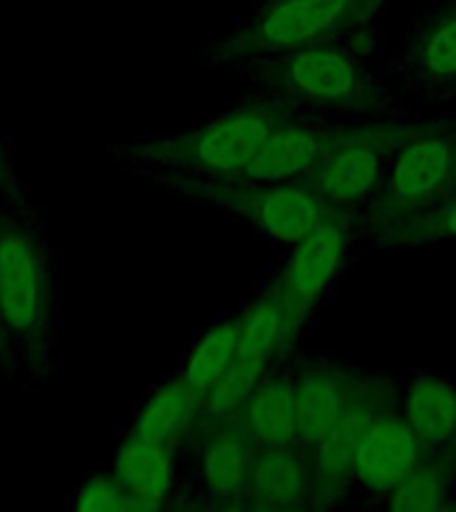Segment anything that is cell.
<instances>
[{
  "mask_svg": "<svg viewBox=\"0 0 456 512\" xmlns=\"http://www.w3.org/2000/svg\"><path fill=\"white\" fill-rule=\"evenodd\" d=\"M291 115L294 110L275 96L256 99L179 134L115 144L110 155L128 171L155 176L160 182H222L235 179L254 158L264 136Z\"/></svg>",
  "mask_w": 456,
  "mask_h": 512,
  "instance_id": "2",
  "label": "cell"
},
{
  "mask_svg": "<svg viewBox=\"0 0 456 512\" xmlns=\"http://www.w3.org/2000/svg\"><path fill=\"white\" fill-rule=\"evenodd\" d=\"M16 195H22V192H19V184H16L14 166H11V158H8L6 144L0 139V200L16 198Z\"/></svg>",
  "mask_w": 456,
  "mask_h": 512,
  "instance_id": "25",
  "label": "cell"
},
{
  "mask_svg": "<svg viewBox=\"0 0 456 512\" xmlns=\"http://www.w3.org/2000/svg\"><path fill=\"white\" fill-rule=\"evenodd\" d=\"M400 390L390 376L360 374L350 406L342 419L326 432V438L310 451L312 499L310 507L326 510L350 499L352 494V459L358 451L363 432L382 416L387 408L398 406Z\"/></svg>",
  "mask_w": 456,
  "mask_h": 512,
  "instance_id": "8",
  "label": "cell"
},
{
  "mask_svg": "<svg viewBox=\"0 0 456 512\" xmlns=\"http://www.w3.org/2000/svg\"><path fill=\"white\" fill-rule=\"evenodd\" d=\"M200 403V395L187 387L182 376H171L144 400L128 435L179 451L198 424Z\"/></svg>",
  "mask_w": 456,
  "mask_h": 512,
  "instance_id": "18",
  "label": "cell"
},
{
  "mask_svg": "<svg viewBox=\"0 0 456 512\" xmlns=\"http://www.w3.org/2000/svg\"><path fill=\"white\" fill-rule=\"evenodd\" d=\"M360 374L339 360L304 358L294 366L296 416H299V446L307 451L326 438L350 406Z\"/></svg>",
  "mask_w": 456,
  "mask_h": 512,
  "instance_id": "13",
  "label": "cell"
},
{
  "mask_svg": "<svg viewBox=\"0 0 456 512\" xmlns=\"http://www.w3.org/2000/svg\"><path fill=\"white\" fill-rule=\"evenodd\" d=\"M456 195V131L435 123L406 126L392 152L382 192L363 211L376 240Z\"/></svg>",
  "mask_w": 456,
  "mask_h": 512,
  "instance_id": "5",
  "label": "cell"
},
{
  "mask_svg": "<svg viewBox=\"0 0 456 512\" xmlns=\"http://www.w3.org/2000/svg\"><path fill=\"white\" fill-rule=\"evenodd\" d=\"M403 131L406 126L400 123H352L304 182L331 211L352 214L371 206L382 192L392 152Z\"/></svg>",
  "mask_w": 456,
  "mask_h": 512,
  "instance_id": "7",
  "label": "cell"
},
{
  "mask_svg": "<svg viewBox=\"0 0 456 512\" xmlns=\"http://www.w3.org/2000/svg\"><path fill=\"white\" fill-rule=\"evenodd\" d=\"M254 451V440L235 416L192 432L179 448V454H190L192 459V504L206 510H243Z\"/></svg>",
  "mask_w": 456,
  "mask_h": 512,
  "instance_id": "9",
  "label": "cell"
},
{
  "mask_svg": "<svg viewBox=\"0 0 456 512\" xmlns=\"http://www.w3.org/2000/svg\"><path fill=\"white\" fill-rule=\"evenodd\" d=\"M352 123L342 126H312L294 115L272 128L264 136L254 158L248 160L235 179L238 182H299L307 179L323 155L350 131ZM224 182V179H222Z\"/></svg>",
  "mask_w": 456,
  "mask_h": 512,
  "instance_id": "12",
  "label": "cell"
},
{
  "mask_svg": "<svg viewBox=\"0 0 456 512\" xmlns=\"http://www.w3.org/2000/svg\"><path fill=\"white\" fill-rule=\"evenodd\" d=\"M382 0H270L214 48L219 64H256L294 48L318 46L366 30Z\"/></svg>",
  "mask_w": 456,
  "mask_h": 512,
  "instance_id": "4",
  "label": "cell"
},
{
  "mask_svg": "<svg viewBox=\"0 0 456 512\" xmlns=\"http://www.w3.org/2000/svg\"><path fill=\"white\" fill-rule=\"evenodd\" d=\"M238 344L240 312L232 315V318L219 320L216 326L208 328L206 334L192 344L179 376L195 395H200V400L206 398V392L222 379L224 371L232 366V360L238 358Z\"/></svg>",
  "mask_w": 456,
  "mask_h": 512,
  "instance_id": "21",
  "label": "cell"
},
{
  "mask_svg": "<svg viewBox=\"0 0 456 512\" xmlns=\"http://www.w3.org/2000/svg\"><path fill=\"white\" fill-rule=\"evenodd\" d=\"M56 254L22 195L0 200V368L46 379L54 339Z\"/></svg>",
  "mask_w": 456,
  "mask_h": 512,
  "instance_id": "1",
  "label": "cell"
},
{
  "mask_svg": "<svg viewBox=\"0 0 456 512\" xmlns=\"http://www.w3.org/2000/svg\"><path fill=\"white\" fill-rule=\"evenodd\" d=\"M310 451L299 443L280 448H256L243 510L288 512L310 507Z\"/></svg>",
  "mask_w": 456,
  "mask_h": 512,
  "instance_id": "14",
  "label": "cell"
},
{
  "mask_svg": "<svg viewBox=\"0 0 456 512\" xmlns=\"http://www.w3.org/2000/svg\"><path fill=\"white\" fill-rule=\"evenodd\" d=\"M427 448L406 422L400 408H387L363 432L352 459V494L366 499H384L414 472Z\"/></svg>",
  "mask_w": 456,
  "mask_h": 512,
  "instance_id": "11",
  "label": "cell"
},
{
  "mask_svg": "<svg viewBox=\"0 0 456 512\" xmlns=\"http://www.w3.org/2000/svg\"><path fill=\"white\" fill-rule=\"evenodd\" d=\"M256 448H280L299 443V416H296L294 368L280 360L267 368L254 392L235 414Z\"/></svg>",
  "mask_w": 456,
  "mask_h": 512,
  "instance_id": "16",
  "label": "cell"
},
{
  "mask_svg": "<svg viewBox=\"0 0 456 512\" xmlns=\"http://www.w3.org/2000/svg\"><path fill=\"white\" fill-rule=\"evenodd\" d=\"M400 411L427 451H456V384L419 371L408 379Z\"/></svg>",
  "mask_w": 456,
  "mask_h": 512,
  "instance_id": "17",
  "label": "cell"
},
{
  "mask_svg": "<svg viewBox=\"0 0 456 512\" xmlns=\"http://www.w3.org/2000/svg\"><path fill=\"white\" fill-rule=\"evenodd\" d=\"M110 472L126 491L131 512L160 510L179 486V451L126 435Z\"/></svg>",
  "mask_w": 456,
  "mask_h": 512,
  "instance_id": "15",
  "label": "cell"
},
{
  "mask_svg": "<svg viewBox=\"0 0 456 512\" xmlns=\"http://www.w3.org/2000/svg\"><path fill=\"white\" fill-rule=\"evenodd\" d=\"M456 451H427L414 472L384 496L392 512H435L454 507Z\"/></svg>",
  "mask_w": 456,
  "mask_h": 512,
  "instance_id": "20",
  "label": "cell"
},
{
  "mask_svg": "<svg viewBox=\"0 0 456 512\" xmlns=\"http://www.w3.org/2000/svg\"><path fill=\"white\" fill-rule=\"evenodd\" d=\"M72 510L78 512H131L126 491L120 488L110 470L91 472L72 499Z\"/></svg>",
  "mask_w": 456,
  "mask_h": 512,
  "instance_id": "24",
  "label": "cell"
},
{
  "mask_svg": "<svg viewBox=\"0 0 456 512\" xmlns=\"http://www.w3.org/2000/svg\"><path fill=\"white\" fill-rule=\"evenodd\" d=\"M302 326V320L288 310V304L270 286L240 312L238 355L264 360V363H280L294 347Z\"/></svg>",
  "mask_w": 456,
  "mask_h": 512,
  "instance_id": "19",
  "label": "cell"
},
{
  "mask_svg": "<svg viewBox=\"0 0 456 512\" xmlns=\"http://www.w3.org/2000/svg\"><path fill=\"white\" fill-rule=\"evenodd\" d=\"M256 78L291 110L366 115L384 102L379 80L339 40L256 62Z\"/></svg>",
  "mask_w": 456,
  "mask_h": 512,
  "instance_id": "3",
  "label": "cell"
},
{
  "mask_svg": "<svg viewBox=\"0 0 456 512\" xmlns=\"http://www.w3.org/2000/svg\"><path fill=\"white\" fill-rule=\"evenodd\" d=\"M411 67L427 86L456 83V0L438 11L416 38Z\"/></svg>",
  "mask_w": 456,
  "mask_h": 512,
  "instance_id": "22",
  "label": "cell"
},
{
  "mask_svg": "<svg viewBox=\"0 0 456 512\" xmlns=\"http://www.w3.org/2000/svg\"><path fill=\"white\" fill-rule=\"evenodd\" d=\"M456 238V195L443 200L440 206L430 208L427 214L416 216L411 222L400 224L376 243L390 248H416Z\"/></svg>",
  "mask_w": 456,
  "mask_h": 512,
  "instance_id": "23",
  "label": "cell"
},
{
  "mask_svg": "<svg viewBox=\"0 0 456 512\" xmlns=\"http://www.w3.org/2000/svg\"><path fill=\"white\" fill-rule=\"evenodd\" d=\"M350 240V214L326 208V214L312 224V230L291 246V256L272 288L302 323H307L312 310L323 302V296L342 270Z\"/></svg>",
  "mask_w": 456,
  "mask_h": 512,
  "instance_id": "10",
  "label": "cell"
},
{
  "mask_svg": "<svg viewBox=\"0 0 456 512\" xmlns=\"http://www.w3.org/2000/svg\"><path fill=\"white\" fill-rule=\"evenodd\" d=\"M166 187L179 198L208 203L230 214L246 219L259 235L278 246H294L312 230V224L326 214L323 200L310 184L299 182H195L179 179L166 182Z\"/></svg>",
  "mask_w": 456,
  "mask_h": 512,
  "instance_id": "6",
  "label": "cell"
}]
</instances>
